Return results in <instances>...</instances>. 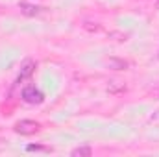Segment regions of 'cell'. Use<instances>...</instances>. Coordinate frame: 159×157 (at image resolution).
I'll return each mask as SVG.
<instances>
[{
  "label": "cell",
  "mask_w": 159,
  "mask_h": 157,
  "mask_svg": "<svg viewBox=\"0 0 159 157\" xmlns=\"http://www.w3.org/2000/svg\"><path fill=\"white\" fill-rule=\"evenodd\" d=\"M39 122H35V120H19L17 124H15V131L19 133V135H34V133H37L39 131Z\"/></svg>",
  "instance_id": "cell-2"
},
{
  "label": "cell",
  "mask_w": 159,
  "mask_h": 157,
  "mask_svg": "<svg viewBox=\"0 0 159 157\" xmlns=\"http://www.w3.org/2000/svg\"><path fill=\"white\" fill-rule=\"evenodd\" d=\"M83 28L89 30V32H100V24H96V22H94V26H93V22H85Z\"/></svg>",
  "instance_id": "cell-9"
},
{
  "label": "cell",
  "mask_w": 159,
  "mask_h": 157,
  "mask_svg": "<svg viewBox=\"0 0 159 157\" xmlns=\"http://www.w3.org/2000/svg\"><path fill=\"white\" fill-rule=\"evenodd\" d=\"M34 150H44V148H43V146H34V144L28 146V152H34Z\"/></svg>",
  "instance_id": "cell-10"
},
{
  "label": "cell",
  "mask_w": 159,
  "mask_h": 157,
  "mask_svg": "<svg viewBox=\"0 0 159 157\" xmlns=\"http://www.w3.org/2000/svg\"><path fill=\"white\" fill-rule=\"evenodd\" d=\"M20 96H22V100H24L26 104H34V105H35V104H43V100H44V94L41 92L35 85L24 87L22 92H20Z\"/></svg>",
  "instance_id": "cell-1"
},
{
  "label": "cell",
  "mask_w": 159,
  "mask_h": 157,
  "mask_svg": "<svg viewBox=\"0 0 159 157\" xmlns=\"http://www.w3.org/2000/svg\"><path fill=\"white\" fill-rule=\"evenodd\" d=\"M109 39L124 43V41H128V34H122V32H109Z\"/></svg>",
  "instance_id": "cell-8"
},
{
  "label": "cell",
  "mask_w": 159,
  "mask_h": 157,
  "mask_svg": "<svg viewBox=\"0 0 159 157\" xmlns=\"http://www.w3.org/2000/svg\"><path fill=\"white\" fill-rule=\"evenodd\" d=\"M70 155L72 157H91L93 155V148L91 146H78V148H74L70 152Z\"/></svg>",
  "instance_id": "cell-6"
},
{
  "label": "cell",
  "mask_w": 159,
  "mask_h": 157,
  "mask_svg": "<svg viewBox=\"0 0 159 157\" xmlns=\"http://www.w3.org/2000/svg\"><path fill=\"white\" fill-rule=\"evenodd\" d=\"M107 91H109V92H120V91H126V85H124L122 81L113 79V81H109V85H107Z\"/></svg>",
  "instance_id": "cell-7"
},
{
  "label": "cell",
  "mask_w": 159,
  "mask_h": 157,
  "mask_svg": "<svg viewBox=\"0 0 159 157\" xmlns=\"http://www.w3.org/2000/svg\"><path fill=\"white\" fill-rule=\"evenodd\" d=\"M19 9H20V13L26 15V17H37V15L43 13V7L34 6V4H30V2H19Z\"/></svg>",
  "instance_id": "cell-3"
},
{
  "label": "cell",
  "mask_w": 159,
  "mask_h": 157,
  "mask_svg": "<svg viewBox=\"0 0 159 157\" xmlns=\"http://www.w3.org/2000/svg\"><path fill=\"white\" fill-rule=\"evenodd\" d=\"M157 56H159V54H157Z\"/></svg>",
  "instance_id": "cell-12"
},
{
  "label": "cell",
  "mask_w": 159,
  "mask_h": 157,
  "mask_svg": "<svg viewBox=\"0 0 159 157\" xmlns=\"http://www.w3.org/2000/svg\"><path fill=\"white\" fill-rule=\"evenodd\" d=\"M106 65H107L111 70H126V69L129 67V63H128V61L119 59V57H109V59L106 61Z\"/></svg>",
  "instance_id": "cell-5"
},
{
  "label": "cell",
  "mask_w": 159,
  "mask_h": 157,
  "mask_svg": "<svg viewBox=\"0 0 159 157\" xmlns=\"http://www.w3.org/2000/svg\"><path fill=\"white\" fill-rule=\"evenodd\" d=\"M157 7H159V2H157Z\"/></svg>",
  "instance_id": "cell-11"
},
{
  "label": "cell",
  "mask_w": 159,
  "mask_h": 157,
  "mask_svg": "<svg viewBox=\"0 0 159 157\" xmlns=\"http://www.w3.org/2000/svg\"><path fill=\"white\" fill-rule=\"evenodd\" d=\"M34 70H35V63H34L32 59H26V61L22 63V67H20V74H19V78H17V81L20 83L22 79L30 78V76L34 74Z\"/></svg>",
  "instance_id": "cell-4"
}]
</instances>
